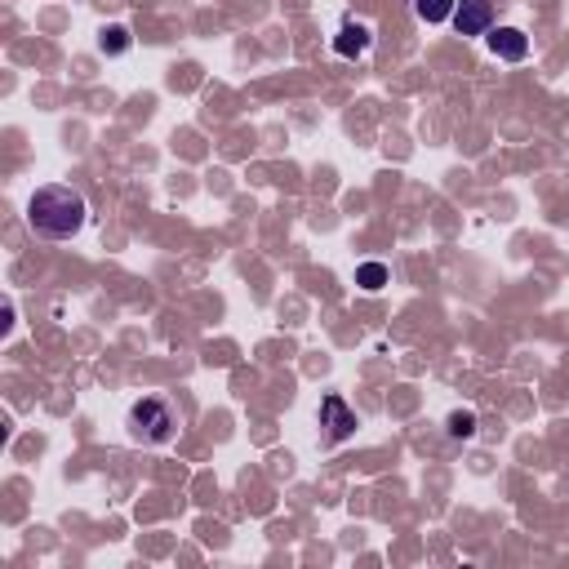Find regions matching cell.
I'll list each match as a JSON object with an SVG mask.
<instances>
[{"label":"cell","instance_id":"cell-4","mask_svg":"<svg viewBox=\"0 0 569 569\" xmlns=\"http://www.w3.org/2000/svg\"><path fill=\"white\" fill-rule=\"evenodd\" d=\"M453 27H458V36H489L493 31V4L489 0H458Z\"/></svg>","mask_w":569,"mask_h":569},{"label":"cell","instance_id":"cell-2","mask_svg":"<svg viewBox=\"0 0 569 569\" xmlns=\"http://www.w3.org/2000/svg\"><path fill=\"white\" fill-rule=\"evenodd\" d=\"M124 427H129L133 445H169L173 431H178V413H173V405L164 396H142V400L129 405Z\"/></svg>","mask_w":569,"mask_h":569},{"label":"cell","instance_id":"cell-7","mask_svg":"<svg viewBox=\"0 0 569 569\" xmlns=\"http://www.w3.org/2000/svg\"><path fill=\"white\" fill-rule=\"evenodd\" d=\"M453 4H458V0H413V13H418L427 27H436V22L453 18Z\"/></svg>","mask_w":569,"mask_h":569},{"label":"cell","instance_id":"cell-8","mask_svg":"<svg viewBox=\"0 0 569 569\" xmlns=\"http://www.w3.org/2000/svg\"><path fill=\"white\" fill-rule=\"evenodd\" d=\"M356 284H360L365 293H378V289L387 284V267H382V262H360V267H356Z\"/></svg>","mask_w":569,"mask_h":569},{"label":"cell","instance_id":"cell-1","mask_svg":"<svg viewBox=\"0 0 569 569\" xmlns=\"http://www.w3.org/2000/svg\"><path fill=\"white\" fill-rule=\"evenodd\" d=\"M84 222H89L84 196L62 187V182H44L27 200V227L44 240H71V236H80Z\"/></svg>","mask_w":569,"mask_h":569},{"label":"cell","instance_id":"cell-5","mask_svg":"<svg viewBox=\"0 0 569 569\" xmlns=\"http://www.w3.org/2000/svg\"><path fill=\"white\" fill-rule=\"evenodd\" d=\"M489 53L502 62H525L529 58V36L520 27H493L489 31Z\"/></svg>","mask_w":569,"mask_h":569},{"label":"cell","instance_id":"cell-3","mask_svg":"<svg viewBox=\"0 0 569 569\" xmlns=\"http://www.w3.org/2000/svg\"><path fill=\"white\" fill-rule=\"evenodd\" d=\"M320 427H325L329 445H338V440H347V436L356 431V413H351V405H347L338 391H329V396L320 400Z\"/></svg>","mask_w":569,"mask_h":569},{"label":"cell","instance_id":"cell-10","mask_svg":"<svg viewBox=\"0 0 569 569\" xmlns=\"http://www.w3.org/2000/svg\"><path fill=\"white\" fill-rule=\"evenodd\" d=\"M124 44H129V31L124 27H102V49L107 53H124Z\"/></svg>","mask_w":569,"mask_h":569},{"label":"cell","instance_id":"cell-6","mask_svg":"<svg viewBox=\"0 0 569 569\" xmlns=\"http://www.w3.org/2000/svg\"><path fill=\"white\" fill-rule=\"evenodd\" d=\"M373 44V31L365 22H342V31L333 36V53L338 58H365Z\"/></svg>","mask_w":569,"mask_h":569},{"label":"cell","instance_id":"cell-9","mask_svg":"<svg viewBox=\"0 0 569 569\" xmlns=\"http://www.w3.org/2000/svg\"><path fill=\"white\" fill-rule=\"evenodd\" d=\"M449 436H453V440H471V436H476V413H467V409L449 413Z\"/></svg>","mask_w":569,"mask_h":569}]
</instances>
